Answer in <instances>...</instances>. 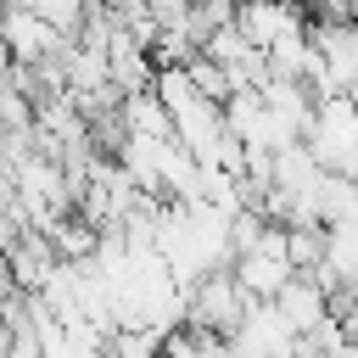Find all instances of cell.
Segmentation results:
<instances>
[{
  "label": "cell",
  "mask_w": 358,
  "mask_h": 358,
  "mask_svg": "<svg viewBox=\"0 0 358 358\" xmlns=\"http://www.w3.org/2000/svg\"><path fill=\"white\" fill-rule=\"evenodd\" d=\"M0 45H6V56H11L17 67H39V62L62 56L67 34H56L39 11H28V6H17V0H0Z\"/></svg>",
  "instance_id": "cell-5"
},
{
  "label": "cell",
  "mask_w": 358,
  "mask_h": 358,
  "mask_svg": "<svg viewBox=\"0 0 358 358\" xmlns=\"http://www.w3.org/2000/svg\"><path fill=\"white\" fill-rule=\"evenodd\" d=\"M229 274H235V285L252 296V302H268L296 268H291V257H285V224H263L235 257H229Z\"/></svg>",
  "instance_id": "cell-3"
},
{
  "label": "cell",
  "mask_w": 358,
  "mask_h": 358,
  "mask_svg": "<svg viewBox=\"0 0 358 358\" xmlns=\"http://www.w3.org/2000/svg\"><path fill=\"white\" fill-rule=\"evenodd\" d=\"M308 90H313V101L358 90V17L308 22Z\"/></svg>",
  "instance_id": "cell-1"
},
{
  "label": "cell",
  "mask_w": 358,
  "mask_h": 358,
  "mask_svg": "<svg viewBox=\"0 0 358 358\" xmlns=\"http://www.w3.org/2000/svg\"><path fill=\"white\" fill-rule=\"evenodd\" d=\"M285 257H291L296 274H308L319 263V224H291L285 229Z\"/></svg>",
  "instance_id": "cell-10"
},
{
  "label": "cell",
  "mask_w": 358,
  "mask_h": 358,
  "mask_svg": "<svg viewBox=\"0 0 358 358\" xmlns=\"http://www.w3.org/2000/svg\"><path fill=\"white\" fill-rule=\"evenodd\" d=\"M106 17H117V22H129V17H140L145 11V0H95Z\"/></svg>",
  "instance_id": "cell-11"
},
{
  "label": "cell",
  "mask_w": 358,
  "mask_h": 358,
  "mask_svg": "<svg viewBox=\"0 0 358 358\" xmlns=\"http://www.w3.org/2000/svg\"><path fill=\"white\" fill-rule=\"evenodd\" d=\"M224 341L241 358H296V330L280 319L274 302H246V313L235 319V330Z\"/></svg>",
  "instance_id": "cell-6"
},
{
  "label": "cell",
  "mask_w": 358,
  "mask_h": 358,
  "mask_svg": "<svg viewBox=\"0 0 358 358\" xmlns=\"http://www.w3.org/2000/svg\"><path fill=\"white\" fill-rule=\"evenodd\" d=\"M11 90V56H6V45H0V95Z\"/></svg>",
  "instance_id": "cell-12"
},
{
  "label": "cell",
  "mask_w": 358,
  "mask_h": 358,
  "mask_svg": "<svg viewBox=\"0 0 358 358\" xmlns=\"http://www.w3.org/2000/svg\"><path fill=\"white\" fill-rule=\"evenodd\" d=\"M302 145L313 151V162L324 173L358 179V101L352 95H319Z\"/></svg>",
  "instance_id": "cell-2"
},
{
  "label": "cell",
  "mask_w": 358,
  "mask_h": 358,
  "mask_svg": "<svg viewBox=\"0 0 358 358\" xmlns=\"http://www.w3.org/2000/svg\"><path fill=\"white\" fill-rule=\"evenodd\" d=\"M17 6H28V11H39L56 34H67L73 39V28L84 22V11H90V0H17Z\"/></svg>",
  "instance_id": "cell-9"
},
{
  "label": "cell",
  "mask_w": 358,
  "mask_h": 358,
  "mask_svg": "<svg viewBox=\"0 0 358 358\" xmlns=\"http://www.w3.org/2000/svg\"><path fill=\"white\" fill-rule=\"evenodd\" d=\"M246 302H252V296L235 285L229 263H224V268H207L201 280L185 285V324L201 330V336H218V341H224V336L235 330V319L246 313Z\"/></svg>",
  "instance_id": "cell-4"
},
{
  "label": "cell",
  "mask_w": 358,
  "mask_h": 358,
  "mask_svg": "<svg viewBox=\"0 0 358 358\" xmlns=\"http://www.w3.org/2000/svg\"><path fill=\"white\" fill-rule=\"evenodd\" d=\"M268 302L280 308V319H285L296 336H308V330H313V324L330 313V296H324V285H319L313 274H291V280H285V285H280Z\"/></svg>",
  "instance_id": "cell-7"
},
{
  "label": "cell",
  "mask_w": 358,
  "mask_h": 358,
  "mask_svg": "<svg viewBox=\"0 0 358 358\" xmlns=\"http://www.w3.org/2000/svg\"><path fill=\"white\" fill-rule=\"evenodd\" d=\"M106 358H162V330H151V324H112Z\"/></svg>",
  "instance_id": "cell-8"
}]
</instances>
